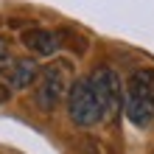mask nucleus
<instances>
[{
  "instance_id": "obj_1",
  "label": "nucleus",
  "mask_w": 154,
  "mask_h": 154,
  "mask_svg": "<svg viewBox=\"0 0 154 154\" xmlns=\"http://www.w3.org/2000/svg\"><path fill=\"white\" fill-rule=\"evenodd\" d=\"M123 109L126 118L146 129L154 121V73L149 70H134L126 84V95H123Z\"/></svg>"
},
{
  "instance_id": "obj_2",
  "label": "nucleus",
  "mask_w": 154,
  "mask_h": 154,
  "mask_svg": "<svg viewBox=\"0 0 154 154\" xmlns=\"http://www.w3.org/2000/svg\"><path fill=\"white\" fill-rule=\"evenodd\" d=\"M67 112L76 126H95L104 121V109L95 98L90 79H76L67 90Z\"/></svg>"
},
{
  "instance_id": "obj_3",
  "label": "nucleus",
  "mask_w": 154,
  "mask_h": 154,
  "mask_svg": "<svg viewBox=\"0 0 154 154\" xmlns=\"http://www.w3.org/2000/svg\"><path fill=\"white\" fill-rule=\"evenodd\" d=\"M90 84H93L95 98L104 109V118H112V115L121 112V104H123L126 93H123V84H121V79H118V73L112 67H98L90 76Z\"/></svg>"
},
{
  "instance_id": "obj_4",
  "label": "nucleus",
  "mask_w": 154,
  "mask_h": 154,
  "mask_svg": "<svg viewBox=\"0 0 154 154\" xmlns=\"http://www.w3.org/2000/svg\"><path fill=\"white\" fill-rule=\"evenodd\" d=\"M67 87V73L65 65H48L39 70V84H37V104L42 106L45 112H51L53 106L62 101Z\"/></svg>"
},
{
  "instance_id": "obj_5",
  "label": "nucleus",
  "mask_w": 154,
  "mask_h": 154,
  "mask_svg": "<svg viewBox=\"0 0 154 154\" xmlns=\"http://www.w3.org/2000/svg\"><path fill=\"white\" fill-rule=\"evenodd\" d=\"M3 76H6V84L11 90H25V87H31L34 81L39 79V67H37L34 59H14L11 67H8Z\"/></svg>"
},
{
  "instance_id": "obj_6",
  "label": "nucleus",
  "mask_w": 154,
  "mask_h": 154,
  "mask_svg": "<svg viewBox=\"0 0 154 154\" xmlns=\"http://www.w3.org/2000/svg\"><path fill=\"white\" fill-rule=\"evenodd\" d=\"M23 42L25 48L34 51L37 56H53L59 51V37L53 31H45V28H31L23 34Z\"/></svg>"
},
{
  "instance_id": "obj_7",
  "label": "nucleus",
  "mask_w": 154,
  "mask_h": 154,
  "mask_svg": "<svg viewBox=\"0 0 154 154\" xmlns=\"http://www.w3.org/2000/svg\"><path fill=\"white\" fill-rule=\"evenodd\" d=\"M6 53H8V48H6V42H3V39H0V62H3V59H6Z\"/></svg>"
}]
</instances>
